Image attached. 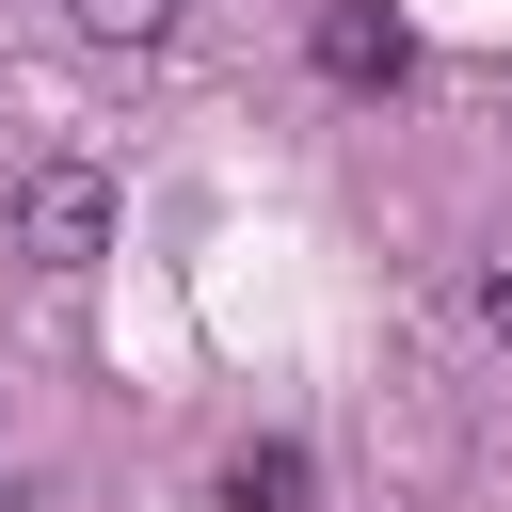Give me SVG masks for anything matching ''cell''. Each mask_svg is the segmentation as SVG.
I'll return each instance as SVG.
<instances>
[{"label": "cell", "instance_id": "6da1fadb", "mask_svg": "<svg viewBox=\"0 0 512 512\" xmlns=\"http://www.w3.org/2000/svg\"><path fill=\"white\" fill-rule=\"evenodd\" d=\"M16 256L32 272H96L112 256V176L96 160H32L16 176Z\"/></svg>", "mask_w": 512, "mask_h": 512}, {"label": "cell", "instance_id": "277c9868", "mask_svg": "<svg viewBox=\"0 0 512 512\" xmlns=\"http://www.w3.org/2000/svg\"><path fill=\"white\" fill-rule=\"evenodd\" d=\"M64 16H80V32H96V48H160V32H176V16H192V0H64Z\"/></svg>", "mask_w": 512, "mask_h": 512}, {"label": "cell", "instance_id": "5b68a950", "mask_svg": "<svg viewBox=\"0 0 512 512\" xmlns=\"http://www.w3.org/2000/svg\"><path fill=\"white\" fill-rule=\"evenodd\" d=\"M480 336H496V352H512V240H496V256H480Z\"/></svg>", "mask_w": 512, "mask_h": 512}, {"label": "cell", "instance_id": "7a4b0ae2", "mask_svg": "<svg viewBox=\"0 0 512 512\" xmlns=\"http://www.w3.org/2000/svg\"><path fill=\"white\" fill-rule=\"evenodd\" d=\"M320 80H352V96H400V80H416V32H400L384 0H320Z\"/></svg>", "mask_w": 512, "mask_h": 512}, {"label": "cell", "instance_id": "3957f363", "mask_svg": "<svg viewBox=\"0 0 512 512\" xmlns=\"http://www.w3.org/2000/svg\"><path fill=\"white\" fill-rule=\"evenodd\" d=\"M304 480H320V464H304L288 432H256V448L224 464V512H304Z\"/></svg>", "mask_w": 512, "mask_h": 512}]
</instances>
